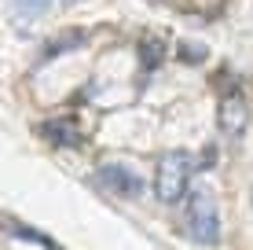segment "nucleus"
<instances>
[{
  "label": "nucleus",
  "instance_id": "nucleus-12",
  "mask_svg": "<svg viewBox=\"0 0 253 250\" xmlns=\"http://www.w3.org/2000/svg\"><path fill=\"white\" fill-rule=\"evenodd\" d=\"M147 4H162V0H147Z\"/></svg>",
  "mask_w": 253,
  "mask_h": 250
},
{
  "label": "nucleus",
  "instance_id": "nucleus-2",
  "mask_svg": "<svg viewBox=\"0 0 253 250\" xmlns=\"http://www.w3.org/2000/svg\"><path fill=\"white\" fill-rule=\"evenodd\" d=\"M195 158L187 151H169L158 158V173H154V195L162 202H180L187 195L191 173H195Z\"/></svg>",
  "mask_w": 253,
  "mask_h": 250
},
{
  "label": "nucleus",
  "instance_id": "nucleus-9",
  "mask_svg": "<svg viewBox=\"0 0 253 250\" xmlns=\"http://www.w3.org/2000/svg\"><path fill=\"white\" fill-rule=\"evenodd\" d=\"M48 4H51V0H11V11L30 22V19H37V15H44Z\"/></svg>",
  "mask_w": 253,
  "mask_h": 250
},
{
  "label": "nucleus",
  "instance_id": "nucleus-11",
  "mask_svg": "<svg viewBox=\"0 0 253 250\" xmlns=\"http://www.w3.org/2000/svg\"><path fill=\"white\" fill-rule=\"evenodd\" d=\"M213 162H216V148H213V144H209V148H202V154H198V158H195V166H198V169H209V166H213Z\"/></svg>",
  "mask_w": 253,
  "mask_h": 250
},
{
  "label": "nucleus",
  "instance_id": "nucleus-4",
  "mask_svg": "<svg viewBox=\"0 0 253 250\" xmlns=\"http://www.w3.org/2000/svg\"><path fill=\"white\" fill-rule=\"evenodd\" d=\"M250 122V103L242 96V89L235 85V89H224L220 92V107H216V125H220V133L228 136H239L242 129Z\"/></svg>",
  "mask_w": 253,
  "mask_h": 250
},
{
  "label": "nucleus",
  "instance_id": "nucleus-1",
  "mask_svg": "<svg viewBox=\"0 0 253 250\" xmlns=\"http://www.w3.org/2000/svg\"><path fill=\"white\" fill-rule=\"evenodd\" d=\"M184 232L202 247L220 243V217H216V202L206 188H195L187 195V210H184Z\"/></svg>",
  "mask_w": 253,
  "mask_h": 250
},
{
  "label": "nucleus",
  "instance_id": "nucleus-6",
  "mask_svg": "<svg viewBox=\"0 0 253 250\" xmlns=\"http://www.w3.org/2000/svg\"><path fill=\"white\" fill-rule=\"evenodd\" d=\"M84 41H88V33H84V30H66V33H59V37H51L48 45H44V51H41V63H48V59L63 55V51L81 48Z\"/></svg>",
  "mask_w": 253,
  "mask_h": 250
},
{
  "label": "nucleus",
  "instance_id": "nucleus-7",
  "mask_svg": "<svg viewBox=\"0 0 253 250\" xmlns=\"http://www.w3.org/2000/svg\"><path fill=\"white\" fill-rule=\"evenodd\" d=\"M165 55H169V45H165L162 37H143L139 41V66H143L147 74L158 70V66L165 63Z\"/></svg>",
  "mask_w": 253,
  "mask_h": 250
},
{
  "label": "nucleus",
  "instance_id": "nucleus-5",
  "mask_svg": "<svg viewBox=\"0 0 253 250\" xmlns=\"http://www.w3.org/2000/svg\"><path fill=\"white\" fill-rule=\"evenodd\" d=\"M37 133L44 136L51 148H66V151H74V148L84 144V129L77 125L74 118H51V122H41Z\"/></svg>",
  "mask_w": 253,
  "mask_h": 250
},
{
  "label": "nucleus",
  "instance_id": "nucleus-8",
  "mask_svg": "<svg viewBox=\"0 0 253 250\" xmlns=\"http://www.w3.org/2000/svg\"><path fill=\"white\" fill-rule=\"evenodd\" d=\"M0 221H4V228L11 232L15 239H26V243H37L41 250H63V247H59V243H55V239H51V236H44V232L30 228V225H19V221H15V217H0Z\"/></svg>",
  "mask_w": 253,
  "mask_h": 250
},
{
  "label": "nucleus",
  "instance_id": "nucleus-3",
  "mask_svg": "<svg viewBox=\"0 0 253 250\" xmlns=\"http://www.w3.org/2000/svg\"><path fill=\"white\" fill-rule=\"evenodd\" d=\"M92 180L99 188H107V192L121 195V199H139V195H143V180H139V173H132V169L121 166V162H107V166H99L92 173Z\"/></svg>",
  "mask_w": 253,
  "mask_h": 250
},
{
  "label": "nucleus",
  "instance_id": "nucleus-10",
  "mask_svg": "<svg viewBox=\"0 0 253 250\" xmlns=\"http://www.w3.org/2000/svg\"><path fill=\"white\" fill-rule=\"evenodd\" d=\"M206 55H209V51L202 45H191V41H180V45H176V59H180V63H187V66L206 63Z\"/></svg>",
  "mask_w": 253,
  "mask_h": 250
}]
</instances>
